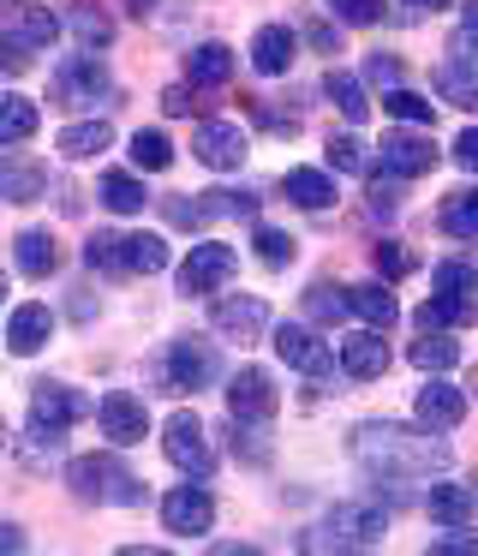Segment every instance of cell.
<instances>
[{
  "mask_svg": "<svg viewBox=\"0 0 478 556\" xmlns=\"http://www.w3.org/2000/svg\"><path fill=\"white\" fill-rule=\"evenodd\" d=\"M353 460L370 479H430V472L449 467V443L437 431H413V425H389L370 419L353 431Z\"/></svg>",
  "mask_w": 478,
  "mask_h": 556,
  "instance_id": "1",
  "label": "cell"
},
{
  "mask_svg": "<svg viewBox=\"0 0 478 556\" xmlns=\"http://www.w3.org/2000/svg\"><path fill=\"white\" fill-rule=\"evenodd\" d=\"M66 484H72V496H78V503H102V508L143 503V479L120 455H78L66 467Z\"/></svg>",
  "mask_w": 478,
  "mask_h": 556,
  "instance_id": "2",
  "label": "cell"
},
{
  "mask_svg": "<svg viewBox=\"0 0 478 556\" xmlns=\"http://www.w3.org/2000/svg\"><path fill=\"white\" fill-rule=\"evenodd\" d=\"M389 515L377 503H335L317 532H305V551H377Z\"/></svg>",
  "mask_w": 478,
  "mask_h": 556,
  "instance_id": "3",
  "label": "cell"
},
{
  "mask_svg": "<svg viewBox=\"0 0 478 556\" xmlns=\"http://www.w3.org/2000/svg\"><path fill=\"white\" fill-rule=\"evenodd\" d=\"M162 448H167V460H174L179 472H191V479H210L215 448H210V431L198 425V413H186V407H179L174 419L162 425Z\"/></svg>",
  "mask_w": 478,
  "mask_h": 556,
  "instance_id": "4",
  "label": "cell"
},
{
  "mask_svg": "<svg viewBox=\"0 0 478 556\" xmlns=\"http://www.w3.org/2000/svg\"><path fill=\"white\" fill-rule=\"evenodd\" d=\"M215 377H222V359H215V348L210 341H174L167 348V377L162 383L174 389V395H186V389H210Z\"/></svg>",
  "mask_w": 478,
  "mask_h": 556,
  "instance_id": "5",
  "label": "cell"
},
{
  "mask_svg": "<svg viewBox=\"0 0 478 556\" xmlns=\"http://www.w3.org/2000/svg\"><path fill=\"white\" fill-rule=\"evenodd\" d=\"M275 407H281V395H275V377L263 365H239L227 377V413L234 419H275Z\"/></svg>",
  "mask_w": 478,
  "mask_h": 556,
  "instance_id": "6",
  "label": "cell"
},
{
  "mask_svg": "<svg viewBox=\"0 0 478 556\" xmlns=\"http://www.w3.org/2000/svg\"><path fill=\"white\" fill-rule=\"evenodd\" d=\"M96 413V401L90 395H78L72 383H30V419L36 425H54V431H66V425H78V419H90Z\"/></svg>",
  "mask_w": 478,
  "mask_h": 556,
  "instance_id": "7",
  "label": "cell"
},
{
  "mask_svg": "<svg viewBox=\"0 0 478 556\" xmlns=\"http://www.w3.org/2000/svg\"><path fill=\"white\" fill-rule=\"evenodd\" d=\"M162 527L179 532V539H198V532L215 527V503L203 484H179V491L162 496Z\"/></svg>",
  "mask_w": 478,
  "mask_h": 556,
  "instance_id": "8",
  "label": "cell"
},
{
  "mask_svg": "<svg viewBox=\"0 0 478 556\" xmlns=\"http://www.w3.org/2000/svg\"><path fill=\"white\" fill-rule=\"evenodd\" d=\"M227 276H234V245L203 240V245H191V257L179 264V293H215Z\"/></svg>",
  "mask_w": 478,
  "mask_h": 556,
  "instance_id": "9",
  "label": "cell"
},
{
  "mask_svg": "<svg viewBox=\"0 0 478 556\" xmlns=\"http://www.w3.org/2000/svg\"><path fill=\"white\" fill-rule=\"evenodd\" d=\"M191 156H198L203 168H215V174H234L239 162H246V132L227 126V121H203L198 132H191Z\"/></svg>",
  "mask_w": 478,
  "mask_h": 556,
  "instance_id": "10",
  "label": "cell"
},
{
  "mask_svg": "<svg viewBox=\"0 0 478 556\" xmlns=\"http://www.w3.org/2000/svg\"><path fill=\"white\" fill-rule=\"evenodd\" d=\"M382 174H394V180H418V174L437 168V144H430L425 132H382Z\"/></svg>",
  "mask_w": 478,
  "mask_h": 556,
  "instance_id": "11",
  "label": "cell"
},
{
  "mask_svg": "<svg viewBox=\"0 0 478 556\" xmlns=\"http://www.w3.org/2000/svg\"><path fill=\"white\" fill-rule=\"evenodd\" d=\"M275 353H281V359L293 365V371H305L311 383H323V377L335 371V353L323 348V341L311 336L305 324H281V329H275Z\"/></svg>",
  "mask_w": 478,
  "mask_h": 556,
  "instance_id": "12",
  "label": "cell"
},
{
  "mask_svg": "<svg viewBox=\"0 0 478 556\" xmlns=\"http://www.w3.org/2000/svg\"><path fill=\"white\" fill-rule=\"evenodd\" d=\"M96 419H102V437L114 448H131L143 443V431H150V413H143L138 395H126V389H114V395H102V407H96Z\"/></svg>",
  "mask_w": 478,
  "mask_h": 556,
  "instance_id": "13",
  "label": "cell"
},
{
  "mask_svg": "<svg viewBox=\"0 0 478 556\" xmlns=\"http://www.w3.org/2000/svg\"><path fill=\"white\" fill-rule=\"evenodd\" d=\"M96 97H108V66L96 61V49H84V54H72V61L60 66V78H54V102L78 109V102H96Z\"/></svg>",
  "mask_w": 478,
  "mask_h": 556,
  "instance_id": "14",
  "label": "cell"
},
{
  "mask_svg": "<svg viewBox=\"0 0 478 556\" xmlns=\"http://www.w3.org/2000/svg\"><path fill=\"white\" fill-rule=\"evenodd\" d=\"M48 192V168L24 150H0V198L7 204H36Z\"/></svg>",
  "mask_w": 478,
  "mask_h": 556,
  "instance_id": "15",
  "label": "cell"
},
{
  "mask_svg": "<svg viewBox=\"0 0 478 556\" xmlns=\"http://www.w3.org/2000/svg\"><path fill=\"white\" fill-rule=\"evenodd\" d=\"M413 413H418V425H430V431H454V425L466 419V395H461L454 383H442L437 371H430V383L418 389Z\"/></svg>",
  "mask_w": 478,
  "mask_h": 556,
  "instance_id": "16",
  "label": "cell"
},
{
  "mask_svg": "<svg viewBox=\"0 0 478 556\" xmlns=\"http://www.w3.org/2000/svg\"><path fill=\"white\" fill-rule=\"evenodd\" d=\"M210 324L222 329V336H234V341H251V336H263V329H269V305H263L257 293H239V300H215Z\"/></svg>",
  "mask_w": 478,
  "mask_h": 556,
  "instance_id": "17",
  "label": "cell"
},
{
  "mask_svg": "<svg viewBox=\"0 0 478 556\" xmlns=\"http://www.w3.org/2000/svg\"><path fill=\"white\" fill-rule=\"evenodd\" d=\"M341 371L358 377V383L389 371V341H382V329H358L353 341H341Z\"/></svg>",
  "mask_w": 478,
  "mask_h": 556,
  "instance_id": "18",
  "label": "cell"
},
{
  "mask_svg": "<svg viewBox=\"0 0 478 556\" xmlns=\"http://www.w3.org/2000/svg\"><path fill=\"white\" fill-rule=\"evenodd\" d=\"M48 336H54V317H48V305H18L7 324V348L18 353V359H30V353L48 348Z\"/></svg>",
  "mask_w": 478,
  "mask_h": 556,
  "instance_id": "19",
  "label": "cell"
},
{
  "mask_svg": "<svg viewBox=\"0 0 478 556\" xmlns=\"http://www.w3.org/2000/svg\"><path fill=\"white\" fill-rule=\"evenodd\" d=\"M293 49H299V37L287 25H263L257 37H251V66H257L263 78H281L287 66H293Z\"/></svg>",
  "mask_w": 478,
  "mask_h": 556,
  "instance_id": "20",
  "label": "cell"
},
{
  "mask_svg": "<svg viewBox=\"0 0 478 556\" xmlns=\"http://www.w3.org/2000/svg\"><path fill=\"white\" fill-rule=\"evenodd\" d=\"M167 222L174 228H210L215 216H234V192H198V198H167Z\"/></svg>",
  "mask_w": 478,
  "mask_h": 556,
  "instance_id": "21",
  "label": "cell"
},
{
  "mask_svg": "<svg viewBox=\"0 0 478 556\" xmlns=\"http://www.w3.org/2000/svg\"><path fill=\"white\" fill-rule=\"evenodd\" d=\"M108 144H114V126L108 121H72V126H60V138H54V150L66 162H90V156H102Z\"/></svg>",
  "mask_w": 478,
  "mask_h": 556,
  "instance_id": "22",
  "label": "cell"
},
{
  "mask_svg": "<svg viewBox=\"0 0 478 556\" xmlns=\"http://www.w3.org/2000/svg\"><path fill=\"white\" fill-rule=\"evenodd\" d=\"M473 317H478V300H473V293H430V300L418 305L413 324H418V329H466Z\"/></svg>",
  "mask_w": 478,
  "mask_h": 556,
  "instance_id": "23",
  "label": "cell"
},
{
  "mask_svg": "<svg viewBox=\"0 0 478 556\" xmlns=\"http://www.w3.org/2000/svg\"><path fill=\"white\" fill-rule=\"evenodd\" d=\"M347 305H353V317H365V329H394V317H401V305H394V293L382 281L347 288Z\"/></svg>",
  "mask_w": 478,
  "mask_h": 556,
  "instance_id": "24",
  "label": "cell"
},
{
  "mask_svg": "<svg viewBox=\"0 0 478 556\" xmlns=\"http://www.w3.org/2000/svg\"><path fill=\"white\" fill-rule=\"evenodd\" d=\"M281 192L293 198L299 210H329L335 204V180L323 168H287L281 174Z\"/></svg>",
  "mask_w": 478,
  "mask_h": 556,
  "instance_id": "25",
  "label": "cell"
},
{
  "mask_svg": "<svg viewBox=\"0 0 478 556\" xmlns=\"http://www.w3.org/2000/svg\"><path fill=\"white\" fill-rule=\"evenodd\" d=\"M425 508H430V520H442V527H466L473 508H478V491L473 484H430Z\"/></svg>",
  "mask_w": 478,
  "mask_h": 556,
  "instance_id": "26",
  "label": "cell"
},
{
  "mask_svg": "<svg viewBox=\"0 0 478 556\" xmlns=\"http://www.w3.org/2000/svg\"><path fill=\"white\" fill-rule=\"evenodd\" d=\"M12 257H18V269H24V276H36V281L60 269V245H54V233H42V228H24L18 245H12Z\"/></svg>",
  "mask_w": 478,
  "mask_h": 556,
  "instance_id": "27",
  "label": "cell"
},
{
  "mask_svg": "<svg viewBox=\"0 0 478 556\" xmlns=\"http://www.w3.org/2000/svg\"><path fill=\"white\" fill-rule=\"evenodd\" d=\"M323 90H329V102L341 109V121H347V126H365V121H370V97H365V85H358L353 73H341V66H329V78H323Z\"/></svg>",
  "mask_w": 478,
  "mask_h": 556,
  "instance_id": "28",
  "label": "cell"
},
{
  "mask_svg": "<svg viewBox=\"0 0 478 556\" xmlns=\"http://www.w3.org/2000/svg\"><path fill=\"white\" fill-rule=\"evenodd\" d=\"M186 73H191V85H203V90L227 85V78H234V49H227V42H203V49L186 54Z\"/></svg>",
  "mask_w": 478,
  "mask_h": 556,
  "instance_id": "29",
  "label": "cell"
},
{
  "mask_svg": "<svg viewBox=\"0 0 478 556\" xmlns=\"http://www.w3.org/2000/svg\"><path fill=\"white\" fill-rule=\"evenodd\" d=\"M36 126H42V109H36L30 97H0V150L7 144H24V138H36Z\"/></svg>",
  "mask_w": 478,
  "mask_h": 556,
  "instance_id": "30",
  "label": "cell"
},
{
  "mask_svg": "<svg viewBox=\"0 0 478 556\" xmlns=\"http://www.w3.org/2000/svg\"><path fill=\"white\" fill-rule=\"evenodd\" d=\"M66 25H72V37H78L84 49H108V42H114V18H108L96 0H78V7L66 13Z\"/></svg>",
  "mask_w": 478,
  "mask_h": 556,
  "instance_id": "31",
  "label": "cell"
},
{
  "mask_svg": "<svg viewBox=\"0 0 478 556\" xmlns=\"http://www.w3.org/2000/svg\"><path fill=\"white\" fill-rule=\"evenodd\" d=\"M442 233H454V240H478V192H449L437 210Z\"/></svg>",
  "mask_w": 478,
  "mask_h": 556,
  "instance_id": "32",
  "label": "cell"
},
{
  "mask_svg": "<svg viewBox=\"0 0 478 556\" xmlns=\"http://www.w3.org/2000/svg\"><path fill=\"white\" fill-rule=\"evenodd\" d=\"M167 269V240L162 233H126V276H155Z\"/></svg>",
  "mask_w": 478,
  "mask_h": 556,
  "instance_id": "33",
  "label": "cell"
},
{
  "mask_svg": "<svg viewBox=\"0 0 478 556\" xmlns=\"http://www.w3.org/2000/svg\"><path fill=\"white\" fill-rule=\"evenodd\" d=\"M102 204L114 210V216H138V210L150 204V192H143V180H131V174H102Z\"/></svg>",
  "mask_w": 478,
  "mask_h": 556,
  "instance_id": "34",
  "label": "cell"
},
{
  "mask_svg": "<svg viewBox=\"0 0 478 556\" xmlns=\"http://www.w3.org/2000/svg\"><path fill=\"white\" fill-rule=\"evenodd\" d=\"M430 85H437V97L449 102V109H478V78H473V73H461L454 61H442Z\"/></svg>",
  "mask_w": 478,
  "mask_h": 556,
  "instance_id": "35",
  "label": "cell"
},
{
  "mask_svg": "<svg viewBox=\"0 0 478 556\" xmlns=\"http://www.w3.org/2000/svg\"><path fill=\"white\" fill-rule=\"evenodd\" d=\"M461 359V348L449 341V329H425V341H413V365L418 371H449Z\"/></svg>",
  "mask_w": 478,
  "mask_h": 556,
  "instance_id": "36",
  "label": "cell"
},
{
  "mask_svg": "<svg viewBox=\"0 0 478 556\" xmlns=\"http://www.w3.org/2000/svg\"><path fill=\"white\" fill-rule=\"evenodd\" d=\"M382 109H389L401 126H430V121H437V102L418 97V90H401V85H394L389 97H382Z\"/></svg>",
  "mask_w": 478,
  "mask_h": 556,
  "instance_id": "37",
  "label": "cell"
},
{
  "mask_svg": "<svg viewBox=\"0 0 478 556\" xmlns=\"http://www.w3.org/2000/svg\"><path fill=\"white\" fill-rule=\"evenodd\" d=\"M347 312H353V305H347V288H329V281H317V288L305 293V317H311V324H341Z\"/></svg>",
  "mask_w": 478,
  "mask_h": 556,
  "instance_id": "38",
  "label": "cell"
},
{
  "mask_svg": "<svg viewBox=\"0 0 478 556\" xmlns=\"http://www.w3.org/2000/svg\"><path fill=\"white\" fill-rule=\"evenodd\" d=\"M84 264L108 269V276H126V233H96V240L84 245Z\"/></svg>",
  "mask_w": 478,
  "mask_h": 556,
  "instance_id": "39",
  "label": "cell"
},
{
  "mask_svg": "<svg viewBox=\"0 0 478 556\" xmlns=\"http://www.w3.org/2000/svg\"><path fill=\"white\" fill-rule=\"evenodd\" d=\"M131 162H138L143 174H162L167 162H174V144H167V132H131Z\"/></svg>",
  "mask_w": 478,
  "mask_h": 556,
  "instance_id": "40",
  "label": "cell"
},
{
  "mask_svg": "<svg viewBox=\"0 0 478 556\" xmlns=\"http://www.w3.org/2000/svg\"><path fill=\"white\" fill-rule=\"evenodd\" d=\"M430 293H478V269L461 264V257H449V264L430 269Z\"/></svg>",
  "mask_w": 478,
  "mask_h": 556,
  "instance_id": "41",
  "label": "cell"
},
{
  "mask_svg": "<svg viewBox=\"0 0 478 556\" xmlns=\"http://www.w3.org/2000/svg\"><path fill=\"white\" fill-rule=\"evenodd\" d=\"M269 419H234V448L251 460V467H263L269 460V431H263Z\"/></svg>",
  "mask_w": 478,
  "mask_h": 556,
  "instance_id": "42",
  "label": "cell"
},
{
  "mask_svg": "<svg viewBox=\"0 0 478 556\" xmlns=\"http://www.w3.org/2000/svg\"><path fill=\"white\" fill-rule=\"evenodd\" d=\"M329 168H335V174H365V168H370V162H365V144H358L353 132H341V138L329 132Z\"/></svg>",
  "mask_w": 478,
  "mask_h": 556,
  "instance_id": "43",
  "label": "cell"
},
{
  "mask_svg": "<svg viewBox=\"0 0 478 556\" xmlns=\"http://www.w3.org/2000/svg\"><path fill=\"white\" fill-rule=\"evenodd\" d=\"M18 37H24V42H36V49H48V42L60 37V18H54V13H42V7H24V13H18Z\"/></svg>",
  "mask_w": 478,
  "mask_h": 556,
  "instance_id": "44",
  "label": "cell"
},
{
  "mask_svg": "<svg viewBox=\"0 0 478 556\" xmlns=\"http://www.w3.org/2000/svg\"><path fill=\"white\" fill-rule=\"evenodd\" d=\"M251 245H257V257H263L269 269H287V264H293V240H287L281 228H257V240H251Z\"/></svg>",
  "mask_w": 478,
  "mask_h": 556,
  "instance_id": "45",
  "label": "cell"
},
{
  "mask_svg": "<svg viewBox=\"0 0 478 556\" xmlns=\"http://www.w3.org/2000/svg\"><path fill=\"white\" fill-rule=\"evenodd\" d=\"M449 61L461 66V73H473V78H478V25H473V18H466V25L449 37Z\"/></svg>",
  "mask_w": 478,
  "mask_h": 556,
  "instance_id": "46",
  "label": "cell"
},
{
  "mask_svg": "<svg viewBox=\"0 0 478 556\" xmlns=\"http://www.w3.org/2000/svg\"><path fill=\"white\" fill-rule=\"evenodd\" d=\"M36 42H24L18 30H0V73H30Z\"/></svg>",
  "mask_w": 478,
  "mask_h": 556,
  "instance_id": "47",
  "label": "cell"
},
{
  "mask_svg": "<svg viewBox=\"0 0 478 556\" xmlns=\"http://www.w3.org/2000/svg\"><path fill=\"white\" fill-rule=\"evenodd\" d=\"M335 25H377L382 18V0H329Z\"/></svg>",
  "mask_w": 478,
  "mask_h": 556,
  "instance_id": "48",
  "label": "cell"
},
{
  "mask_svg": "<svg viewBox=\"0 0 478 556\" xmlns=\"http://www.w3.org/2000/svg\"><path fill=\"white\" fill-rule=\"evenodd\" d=\"M370 264H377V276H382V281H401V276H413V257H406L401 245H377V252H370Z\"/></svg>",
  "mask_w": 478,
  "mask_h": 556,
  "instance_id": "49",
  "label": "cell"
},
{
  "mask_svg": "<svg viewBox=\"0 0 478 556\" xmlns=\"http://www.w3.org/2000/svg\"><path fill=\"white\" fill-rule=\"evenodd\" d=\"M365 78H370V85H382V90H394V85H401V61H394V54H370Z\"/></svg>",
  "mask_w": 478,
  "mask_h": 556,
  "instance_id": "50",
  "label": "cell"
},
{
  "mask_svg": "<svg viewBox=\"0 0 478 556\" xmlns=\"http://www.w3.org/2000/svg\"><path fill=\"white\" fill-rule=\"evenodd\" d=\"M370 210H377V216H394V210H401V186H394V174L389 180H370Z\"/></svg>",
  "mask_w": 478,
  "mask_h": 556,
  "instance_id": "51",
  "label": "cell"
},
{
  "mask_svg": "<svg viewBox=\"0 0 478 556\" xmlns=\"http://www.w3.org/2000/svg\"><path fill=\"white\" fill-rule=\"evenodd\" d=\"M430 556H478V532H454V539H430Z\"/></svg>",
  "mask_w": 478,
  "mask_h": 556,
  "instance_id": "52",
  "label": "cell"
},
{
  "mask_svg": "<svg viewBox=\"0 0 478 556\" xmlns=\"http://www.w3.org/2000/svg\"><path fill=\"white\" fill-rule=\"evenodd\" d=\"M454 162H461L466 174H478V126H466V132L454 138Z\"/></svg>",
  "mask_w": 478,
  "mask_h": 556,
  "instance_id": "53",
  "label": "cell"
},
{
  "mask_svg": "<svg viewBox=\"0 0 478 556\" xmlns=\"http://www.w3.org/2000/svg\"><path fill=\"white\" fill-rule=\"evenodd\" d=\"M162 109H167V114H191L198 102H191V90H186V85H174V90H162Z\"/></svg>",
  "mask_w": 478,
  "mask_h": 556,
  "instance_id": "54",
  "label": "cell"
},
{
  "mask_svg": "<svg viewBox=\"0 0 478 556\" xmlns=\"http://www.w3.org/2000/svg\"><path fill=\"white\" fill-rule=\"evenodd\" d=\"M305 37L317 42V49H329V54H335V25H305Z\"/></svg>",
  "mask_w": 478,
  "mask_h": 556,
  "instance_id": "55",
  "label": "cell"
},
{
  "mask_svg": "<svg viewBox=\"0 0 478 556\" xmlns=\"http://www.w3.org/2000/svg\"><path fill=\"white\" fill-rule=\"evenodd\" d=\"M0 551H24V539H18L12 527H0Z\"/></svg>",
  "mask_w": 478,
  "mask_h": 556,
  "instance_id": "56",
  "label": "cell"
},
{
  "mask_svg": "<svg viewBox=\"0 0 478 556\" xmlns=\"http://www.w3.org/2000/svg\"><path fill=\"white\" fill-rule=\"evenodd\" d=\"M406 7H449V0H406Z\"/></svg>",
  "mask_w": 478,
  "mask_h": 556,
  "instance_id": "57",
  "label": "cell"
},
{
  "mask_svg": "<svg viewBox=\"0 0 478 556\" xmlns=\"http://www.w3.org/2000/svg\"><path fill=\"white\" fill-rule=\"evenodd\" d=\"M131 13H138V18H143V13H150V0H131Z\"/></svg>",
  "mask_w": 478,
  "mask_h": 556,
  "instance_id": "58",
  "label": "cell"
},
{
  "mask_svg": "<svg viewBox=\"0 0 478 556\" xmlns=\"http://www.w3.org/2000/svg\"><path fill=\"white\" fill-rule=\"evenodd\" d=\"M466 18H473V25H478V0H473V7H466Z\"/></svg>",
  "mask_w": 478,
  "mask_h": 556,
  "instance_id": "59",
  "label": "cell"
},
{
  "mask_svg": "<svg viewBox=\"0 0 478 556\" xmlns=\"http://www.w3.org/2000/svg\"><path fill=\"white\" fill-rule=\"evenodd\" d=\"M0 293H7V276H0Z\"/></svg>",
  "mask_w": 478,
  "mask_h": 556,
  "instance_id": "60",
  "label": "cell"
}]
</instances>
